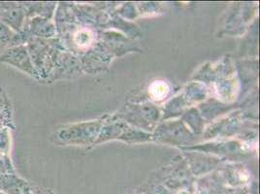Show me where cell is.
Masks as SVG:
<instances>
[{"label":"cell","instance_id":"6da1fadb","mask_svg":"<svg viewBox=\"0 0 260 194\" xmlns=\"http://www.w3.org/2000/svg\"><path fill=\"white\" fill-rule=\"evenodd\" d=\"M25 20V10L16 3H0V22L10 29L20 31Z\"/></svg>","mask_w":260,"mask_h":194},{"label":"cell","instance_id":"7a4b0ae2","mask_svg":"<svg viewBox=\"0 0 260 194\" xmlns=\"http://www.w3.org/2000/svg\"><path fill=\"white\" fill-rule=\"evenodd\" d=\"M0 61L32 74L33 66L25 46H16L6 50L0 56Z\"/></svg>","mask_w":260,"mask_h":194},{"label":"cell","instance_id":"3957f363","mask_svg":"<svg viewBox=\"0 0 260 194\" xmlns=\"http://www.w3.org/2000/svg\"><path fill=\"white\" fill-rule=\"evenodd\" d=\"M12 35V29L6 26L3 22H0V44L10 40Z\"/></svg>","mask_w":260,"mask_h":194},{"label":"cell","instance_id":"277c9868","mask_svg":"<svg viewBox=\"0 0 260 194\" xmlns=\"http://www.w3.org/2000/svg\"><path fill=\"white\" fill-rule=\"evenodd\" d=\"M8 146V134L0 127V152H7Z\"/></svg>","mask_w":260,"mask_h":194}]
</instances>
